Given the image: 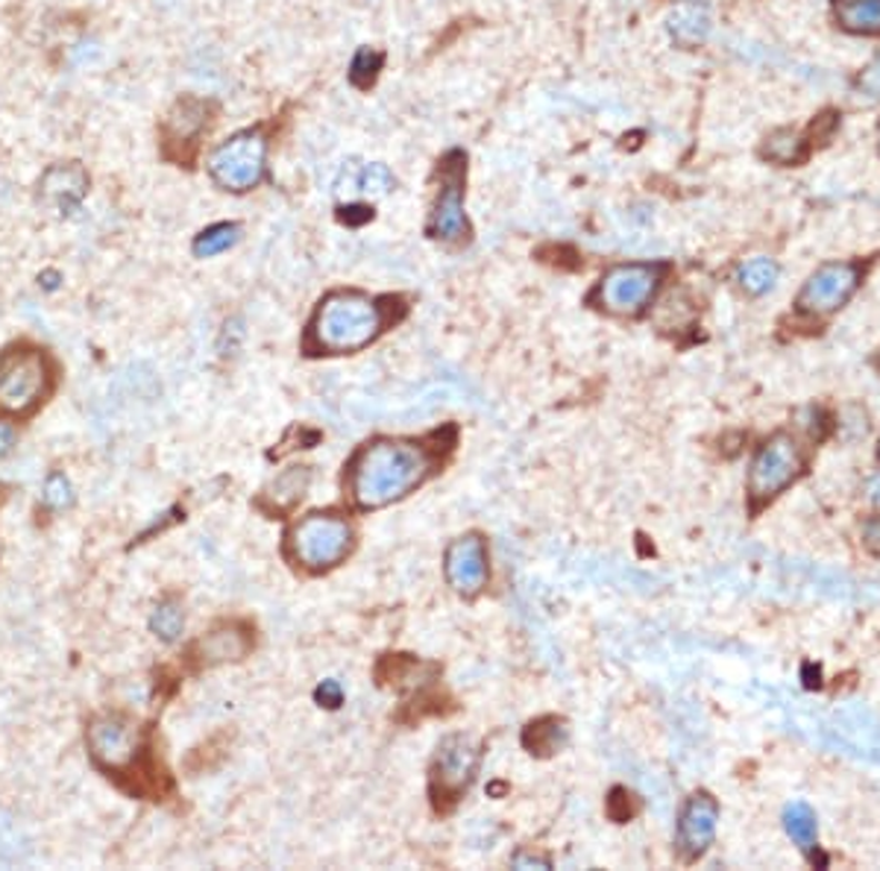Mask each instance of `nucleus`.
Instances as JSON below:
<instances>
[{"label":"nucleus","mask_w":880,"mask_h":871,"mask_svg":"<svg viewBox=\"0 0 880 871\" xmlns=\"http://www.w3.org/2000/svg\"><path fill=\"white\" fill-rule=\"evenodd\" d=\"M440 447L429 438L364 440L343 464V493L359 511H382L423 488L440 470Z\"/></svg>","instance_id":"f257e3e1"},{"label":"nucleus","mask_w":880,"mask_h":871,"mask_svg":"<svg viewBox=\"0 0 880 871\" xmlns=\"http://www.w3.org/2000/svg\"><path fill=\"white\" fill-rule=\"evenodd\" d=\"M361 291H334L311 314L306 350L311 356H356L379 341L391 323V311Z\"/></svg>","instance_id":"f03ea898"},{"label":"nucleus","mask_w":880,"mask_h":871,"mask_svg":"<svg viewBox=\"0 0 880 871\" xmlns=\"http://www.w3.org/2000/svg\"><path fill=\"white\" fill-rule=\"evenodd\" d=\"M356 525L341 511H311L291 522L286 534V558L297 570L320 575L341 567L356 549Z\"/></svg>","instance_id":"7ed1b4c3"},{"label":"nucleus","mask_w":880,"mask_h":871,"mask_svg":"<svg viewBox=\"0 0 880 871\" xmlns=\"http://www.w3.org/2000/svg\"><path fill=\"white\" fill-rule=\"evenodd\" d=\"M667 268L652 261L613 264L593 291V302L613 318H640L660 291Z\"/></svg>","instance_id":"20e7f679"},{"label":"nucleus","mask_w":880,"mask_h":871,"mask_svg":"<svg viewBox=\"0 0 880 871\" xmlns=\"http://www.w3.org/2000/svg\"><path fill=\"white\" fill-rule=\"evenodd\" d=\"M807 461L799 440L787 432H774L758 447L749 467V499L754 508L769 505L783 490L796 484L804 472Z\"/></svg>","instance_id":"39448f33"},{"label":"nucleus","mask_w":880,"mask_h":871,"mask_svg":"<svg viewBox=\"0 0 880 871\" xmlns=\"http://www.w3.org/2000/svg\"><path fill=\"white\" fill-rule=\"evenodd\" d=\"M481 765V745L470 733H449L438 742L429 769V783H432L434 804L449 807L461 801L473 787L476 774Z\"/></svg>","instance_id":"423d86ee"},{"label":"nucleus","mask_w":880,"mask_h":871,"mask_svg":"<svg viewBox=\"0 0 880 871\" xmlns=\"http://www.w3.org/2000/svg\"><path fill=\"white\" fill-rule=\"evenodd\" d=\"M264 164H268V141L261 130H244L214 150L209 159V177L223 191L244 194L264 180Z\"/></svg>","instance_id":"0eeeda50"},{"label":"nucleus","mask_w":880,"mask_h":871,"mask_svg":"<svg viewBox=\"0 0 880 871\" xmlns=\"http://www.w3.org/2000/svg\"><path fill=\"white\" fill-rule=\"evenodd\" d=\"M50 379L44 352H0V408L9 414H30L48 397Z\"/></svg>","instance_id":"6e6552de"},{"label":"nucleus","mask_w":880,"mask_h":871,"mask_svg":"<svg viewBox=\"0 0 880 871\" xmlns=\"http://www.w3.org/2000/svg\"><path fill=\"white\" fill-rule=\"evenodd\" d=\"M443 579L461 599H476L490 581V549L481 531H464L443 549Z\"/></svg>","instance_id":"1a4fd4ad"},{"label":"nucleus","mask_w":880,"mask_h":871,"mask_svg":"<svg viewBox=\"0 0 880 871\" xmlns=\"http://www.w3.org/2000/svg\"><path fill=\"white\" fill-rule=\"evenodd\" d=\"M470 227L464 214V156L449 153L440 168V194L429 218V236L443 244L464 241Z\"/></svg>","instance_id":"9d476101"},{"label":"nucleus","mask_w":880,"mask_h":871,"mask_svg":"<svg viewBox=\"0 0 880 871\" xmlns=\"http://www.w3.org/2000/svg\"><path fill=\"white\" fill-rule=\"evenodd\" d=\"M860 279H863V270L854 261H828V264L816 270L813 277L807 279L796 306L810 318L833 314L854 297Z\"/></svg>","instance_id":"9b49d317"},{"label":"nucleus","mask_w":880,"mask_h":871,"mask_svg":"<svg viewBox=\"0 0 880 871\" xmlns=\"http://www.w3.org/2000/svg\"><path fill=\"white\" fill-rule=\"evenodd\" d=\"M86 742H89L91 758H94L100 769L121 772V769L132 765L139 758L141 731L132 719L107 713V717H98L91 722Z\"/></svg>","instance_id":"f8f14e48"},{"label":"nucleus","mask_w":880,"mask_h":871,"mask_svg":"<svg viewBox=\"0 0 880 871\" xmlns=\"http://www.w3.org/2000/svg\"><path fill=\"white\" fill-rule=\"evenodd\" d=\"M719 824V801L710 792L699 790L681 804L676 824V851L684 863H696L708 854Z\"/></svg>","instance_id":"ddd939ff"},{"label":"nucleus","mask_w":880,"mask_h":871,"mask_svg":"<svg viewBox=\"0 0 880 871\" xmlns=\"http://www.w3.org/2000/svg\"><path fill=\"white\" fill-rule=\"evenodd\" d=\"M209 130V107L197 98H182L164 114L162 144L168 159L188 162L197 150V139Z\"/></svg>","instance_id":"4468645a"},{"label":"nucleus","mask_w":880,"mask_h":871,"mask_svg":"<svg viewBox=\"0 0 880 871\" xmlns=\"http://www.w3.org/2000/svg\"><path fill=\"white\" fill-rule=\"evenodd\" d=\"M86 194H89V173L82 164L59 162L41 173V203L48 206L50 212H57L59 218H71L73 212H80Z\"/></svg>","instance_id":"2eb2a0df"},{"label":"nucleus","mask_w":880,"mask_h":871,"mask_svg":"<svg viewBox=\"0 0 880 871\" xmlns=\"http://www.w3.org/2000/svg\"><path fill=\"white\" fill-rule=\"evenodd\" d=\"M253 652V634L247 628L227 622V625L212 628L194 643L191 654L200 667H223V663H238Z\"/></svg>","instance_id":"dca6fc26"},{"label":"nucleus","mask_w":880,"mask_h":871,"mask_svg":"<svg viewBox=\"0 0 880 871\" xmlns=\"http://www.w3.org/2000/svg\"><path fill=\"white\" fill-rule=\"evenodd\" d=\"M393 188V173L382 162H347L334 180L338 194L384 197Z\"/></svg>","instance_id":"f3484780"},{"label":"nucleus","mask_w":880,"mask_h":871,"mask_svg":"<svg viewBox=\"0 0 880 871\" xmlns=\"http://www.w3.org/2000/svg\"><path fill=\"white\" fill-rule=\"evenodd\" d=\"M311 488V467H288L270 481L261 497V505H268L270 513H288L300 505L302 497Z\"/></svg>","instance_id":"a211bd4d"},{"label":"nucleus","mask_w":880,"mask_h":871,"mask_svg":"<svg viewBox=\"0 0 880 871\" xmlns=\"http://www.w3.org/2000/svg\"><path fill=\"white\" fill-rule=\"evenodd\" d=\"M833 16L848 33L880 36V0H833Z\"/></svg>","instance_id":"6ab92c4d"},{"label":"nucleus","mask_w":880,"mask_h":871,"mask_svg":"<svg viewBox=\"0 0 880 871\" xmlns=\"http://www.w3.org/2000/svg\"><path fill=\"white\" fill-rule=\"evenodd\" d=\"M567 740H570L567 725H563L561 719H554V717L531 722V725L526 728V733H522L526 749H529L531 754H540V758H549V754H554V751H561L563 745H567Z\"/></svg>","instance_id":"aec40b11"},{"label":"nucleus","mask_w":880,"mask_h":871,"mask_svg":"<svg viewBox=\"0 0 880 871\" xmlns=\"http://www.w3.org/2000/svg\"><path fill=\"white\" fill-rule=\"evenodd\" d=\"M783 828H787L790 839L801 848V851H804V854H813L816 837H819V824H816L813 807L804 804V801H792V804H787V810H783Z\"/></svg>","instance_id":"412c9836"},{"label":"nucleus","mask_w":880,"mask_h":871,"mask_svg":"<svg viewBox=\"0 0 880 871\" xmlns=\"http://www.w3.org/2000/svg\"><path fill=\"white\" fill-rule=\"evenodd\" d=\"M778 264H774L772 259H767V256H758V259H749L742 261L740 270H737V282H740V288L749 297H763V293H769L774 288V282H778Z\"/></svg>","instance_id":"4be33fe9"},{"label":"nucleus","mask_w":880,"mask_h":871,"mask_svg":"<svg viewBox=\"0 0 880 871\" xmlns=\"http://www.w3.org/2000/svg\"><path fill=\"white\" fill-rule=\"evenodd\" d=\"M238 241H241V227L238 223H214V227L203 229L194 238L191 250H194L197 259H214L220 253H229Z\"/></svg>","instance_id":"5701e85b"},{"label":"nucleus","mask_w":880,"mask_h":871,"mask_svg":"<svg viewBox=\"0 0 880 871\" xmlns=\"http://www.w3.org/2000/svg\"><path fill=\"white\" fill-rule=\"evenodd\" d=\"M150 631L162 643H177L182 631H186V611H182V604L177 599H164V602L156 604L153 613H150Z\"/></svg>","instance_id":"b1692460"},{"label":"nucleus","mask_w":880,"mask_h":871,"mask_svg":"<svg viewBox=\"0 0 880 871\" xmlns=\"http://www.w3.org/2000/svg\"><path fill=\"white\" fill-rule=\"evenodd\" d=\"M708 30V16L696 7H681L676 16L669 18V33H672V39L678 44H684V48H693V44L704 41Z\"/></svg>","instance_id":"393cba45"},{"label":"nucleus","mask_w":880,"mask_h":871,"mask_svg":"<svg viewBox=\"0 0 880 871\" xmlns=\"http://www.w3.org/2000/svg\"><path fill=\"white\" fill-rule=\"evenodd\" d=\"M804 153H807L804 141H801L799 132L792 130L772 132L767 139V144H763V156H767L769 162H778V164H799L801 159H804Z\"/></svg>","instance_id":"a878e982"},{"label":"nucleus","mask_w":880,"mask_h":871,"mask_svg":"<svg viewBox=\"0 0 880 871\" xmlns=\"http://www.w3.org/2000/svg\"><path fill=\"white\" fill-rule=\"evenodd\" d=\"M41 502L48 511H68L77 502V493H73V484L62 470H53L44 479V488H41Z\"/></svg>","instance_id":"bb28decb"},{"label":"nucleus","mask_w":880,"mask_h":871,"mask_svg":"<svg viewBox=\"0 0 880 871\" xmlns=\"http://www.w3.org/2000/svg\"><path fill=\"white\" fill-rule=\"evenodd\" d=\"M384 66V57L376 48H361L356 57H352L350 66V80L359 86V89H370L379 77Z\"/></svg>","instance_id":"cd10ccee"},{"label":"nucleus","mask_w":880,"mask_h":871,"mask_svg":"<svg viewBox=\"0 0 880 871\" xmlns=\"http://www.w3.org/2000/svg\"><path fill=\"white\" fill-rule=\"evenodd\" d=\"M857 91L866 94V100H880V57H874L872 62L863 68L860 80H857Z\"/></svg>","instance_id":"c85d7f7f"},{"label":"nucleus","mask_w":880,"mask_h":871,"mask_svg":"<svg viewBox=\"0 0 880 871\" xmlns=\"http://www.w3.org/2000/svg\"><path fill=\"white\" fill-rule=\"evenodd\" d=\"M314 701H318L320 708L338 710L343 704V687L338 684L334 678H329V681H323V684L314 690Z\"/></svg>","instance_id":"c756f323"},{"label":"nucleus","mask_w":880,"mask_h":871,"mask_svg":"<svg viewBox=\"0 0 880 871\" xmlns=\"http://www.w3.org/2000/svg\"><path fill=\"white\" fill-rule=\"evenodd\" d=\"M338 220L341 223H347V227H361V223H367V220H373V209L370 206H341L338 209Z\"/></svg>","instance_id":"7c9ffc66"},{"label":"nucleus","mask_w":880,"mask_h":871,"mask_svg":"<svg viewBox=\"0 0 880 871\" xmlns=\"http://www.w3.org/2000/svg\"><path fill=\"white\" fill-rule=\"evenodd\" d=\"M16 447H18L16 423H9V420H0V461L12 455V452H16Z\"/></svg>","instance_id":"2f4dec72"},{"label":"nucleus","mask_w":880,"mask_h":871,"mask_svg":"<svg viewBox=\"0 0 880 871\" xmlns=\"http://www.w3.org/2000/svg\"><path fill=\"white\" fill-rule=\"evenodd\" d=\"M863 545L872 554H880V517H872V520H866V525H863Z\"/></svg>","instance_id":"473e14b6"},{"label":"nucleus","mask_w":880,"mask_h":871,"mask_svg":"<svg viewBox=\"0 0 880 871\" xmlns=\"http://www.w3.org/2000/svg\"><path fill=\"white\" fill-rule=\"evenodd\" d=\"M513 865H517V869H529V865H540V869H549V860L547 857H534V854H529V857H522V854H517L511 860Z\"/></svg>","instance_id":"72a5a7b5"},{"label":"nucleus","mask_w":880,"mask_h":871,"mask_svg":"<svg viewBox=\"0 0 880 871\" xmlns=\"http://www.w3.org/2000/svg\"><path fill=\"white\" fill-rule=\"evenodd\" d=\"M59 282H62V277H59L57 270H44V273L39 277V286L44 288V291H57Z\"/></svg>","instance_id":"f704fd0d"},{"label":"nucleus","mask_w":880,"mask_h":871,"mask_svg":"<svg viewBox=\"0 0 880 871\" xmlns=\"http://www.w3.org/2000/svg\"><path fill=\"white\" fill-rule=\"evenodd\" d=\"M866 493H869V499H872L874 505H880V472H874L872 479L866 481Z\"/></svg>","instance_id":"c9c22d12"}]
</instances>
